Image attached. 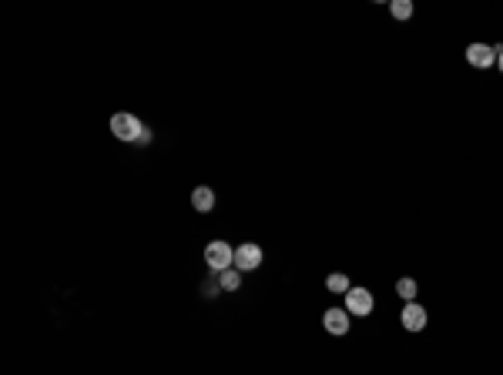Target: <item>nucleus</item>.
<instances>
[{
    "instance_id": "f257e3e1",
    "label": "nucleus",
    "mask_w": 503,
    "mask_h": 375,
    "mask_svg": "<svg viewBox=\"0 0 503 375\" xmlns=\"http://www.w3.org/2000/svg\"><path fill=\"white\" fill-rule=\"evenodd\" d=\"M205 265H208V272H212V275L229 272V268L235 265V248L229 245V242H208V248H205Z\"/></svg>"
},
{
    "instance_id": "f03ea898",
    "label": "nucleus",
    "mask_w": 503,
    "mask_h": 375,
    "mask_svg": "<svg viewBox=\"0 0 503 375\" xmlns=\"http://www.w3.org/2000/svg\"><path fill=\"white\" fill-rule=\"evenodd\" d=\"M111 134H115L117 141H131L138 144V138L144 134V124L138 121L134 114H128V111H121V114L111 117Z\"/></svg>"
},
{
    "instance_id": "7ed1b4c3",
    "label": "nucleus",
    "mask_w": 503,
    "mask_h": 375,
    "mask_svg": "<svg viewBox=\"0 0 503 375\" xmlns=\"http://www.w3.org/2000/svg\"><path fill=\"white\" fill-rule=\"evenodd\" d=\"M342 298H346V311H349V315H356V319H366V315L376 309L373 295H369V288H356V285H352V288H349Z\"/></svg>"
},
{
    "instance_id": "20e7f679",
    "label": "nucleus",
    "mask_w": 503,
    "mask_h": 375,
    "mask_svg": "<svg viewBox=\"0 0 503 375\" xmlns=\"http://www.w3.org/2000/svg\"><path fill=\"white\" fill-rule=\"evenodd\" d=\"M235 268H238V272H255V268H262V248L252 245V242L238 245L235 248Z\"/></svg>"
},
{
    "instance_id": "39448f33",
    "label": "nucleus",
    "mask_w": 503,
    "mask_h": 375,
    "mask_svg": "<svg viewBox=\"0 0 503 375\" xmlns=\"http://www.w3.org/2000/svg\"><path fill=\"white\" fill-rule=\"evenodd\" d=\"M400 322L406 332H423L426 322H429V315H426L423 305H416V302H406V309L400 311Z\"/></svg>"
},
{
    "instance_id": "423d86ee",
    "label": "nucleus",
    "mask_w": 503,
    "mask_h": 375,
    "mask_svg": "<svg viewBox=\"0 0 503 375\" xmlns=\"http://www.w3.org/2000/svg\"><path fill=\"white\" fill-rule=\"evenodd\" d=\"M349 319H352V315H349L346 309H329L323 315V325H325V332H329V335H346L349 332Z\"/></svg>"
},
{
    "instance_id": "0eeeda50",
    "label": "nucleus",
    "mask_w": 503,
    "mask_h": 375,
    "mask_svg": "<svg viewBox=\"0 0 503 375\" xmlns=\"http://www.w3.org/2000/svg\"><path fill=\"white\" fill-rule=\"evenodd\" d=\"M466 61L473 67H490V64H497V47H490V44H470L466 47Z\"/></svg>"
},
{
    "instance_id": "6e6552de",
    "label": "nucleus",
    "mask_w": 503,
    "mask_h": 375,
    "mask_svg": "<svg viewBox=\"0 0 503 375\" xmlns=\"http://www.w3.org/2000/svg\"><path fill=\"white\" fill-rule=\"evenodd\" d=\"M192 208L198 211V215H208L212 208H215V191L208 188V184H198L192 191Z\"/></svg>"
},
{
    "instance_id": "1a4fd4ad",
    "label": "nucleus",
    "mask_w": 503,
    "mask_h": 375,
    "mask_svg": "<svg viewBox=\"0 0 503 375\" xmlns=\"http://www.w3.org/2000/svg\"><path fill=\"white\" fill-rule=\"evenodd\" d=\"M325 288H329L333 295H346L349 288H352V282H349V275L335 272V275H329V278H325Z\"/></svg>"
},
{
    "instance_id": "9d476101",
    "label": "nucleus",
    "mask_w": 503,
    "mask_h": 375,
    "mask_svg": "<svg viewBox=\"0 0 503 375\" xmlns=\"http://www.w3.org/2000/svg\"><path fill=\"white\" fill-rule=\"evenodd\" d=\"M219 285H221V292H238V288H242V272H238V268L221 272L219 275Z\"/></svg>"
},
{
    "instance_id": "9b49d317",
    "label": "nucleus",
    "mask_w": 503,
    "mask_h": 375,
    "mask_svg": "<svg viewBox=\"0 0 503 375\" xmlns=\"http://www.w3.org/2000/svg\"><path fill=\"white\" fill-rule=\"evenodd\" d=\"M389 13H393L396 20H410V17H413V4H410V0H393V4H389Z\"/></svg>"
},
{
    "instance_id": "f8f14e48",
    "label": "nucleus",
    "mask_w": 503,
    "mask_h": 375,
    "mask_svg": "<svg viewBox=\"0 0 503 375\" xmlns=\"http://www.w3.org/2000/svg\"><path fill=\"white\" fill-rule=\"evenodd\" d=\"M396 295H400L403 302H413L416 298V282L413 278H400V282H396Z\"/></svg>"
},
{
    "instance_id": "ddd939ff",
    "label": "nucleus",
    "mask_w": 503,
    "mask_h": 375,
    "mask_svg": "<svg viewBox=\"0 0 503 375\" xmlns=\"http://www.w3.org/2000/svg\"><path fill=\"white\" fill-rule=\"evenodd\" d=\"M497 67L503 71V47H497Z\"/></svg>"
}]
</instances>
